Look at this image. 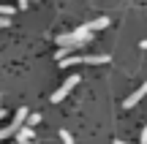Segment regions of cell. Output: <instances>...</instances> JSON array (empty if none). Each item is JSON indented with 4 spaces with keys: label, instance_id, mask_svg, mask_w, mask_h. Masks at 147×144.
<instances>
[{
    "label": "cell",
    "instance_id": "2",
    "mask_svg": "<svg viewBox=\"0 0 147 144\" xmlns=\"http://www.w3.org/2000/svg\"><path fill=\"white\" fill-rule=\"evenodd\" d=\"M27 117H30V112H27L25 106H19V109H16V117H14V123H11L8 128H3V131H0V139H8L11 133H19V128L25 125V120H27Z\"/></svg>",
    "mask_w": 147,
    "mask_h": 144
},
{
    "label": "cell",
    "instance_id": "6",
    "mask_svg": "<svg viewBox=\"0 0 147 144\" xmlns=\"http://www.w3.org/2000/svg\"><path fill=\"white\" fill-rule=\"evenodd\" d=\"M109 25V19H106V16H98V19H93V22H87V30H101V27H106Z\"/></svg>",
    "mask_w": 147,
    "mask_h": 144
},
{
    "label": "cell",
    "instance_id": "11",
    "mask_svg": "<svg viewBox=\"0 0 147 144\" xmlns=\"http://www.w3.org/2000/svg\"><path fill=\"white\" fill-rule=\"evenodd\" d=\"M142 144H147V125H144V131H142Z\"/></svg>",
    "mask_w": 147,
    "mask_h": 144
},
{
    "label": "cell",
    "instance_id": "7",
    "mask_svg": "<svg viewBox=\"0 0 147 144\" xmlns=\"http://www.w3.org/2000/svg\"><path fill=\"white\" fill-rule=\"evenodd\" d=\"M38 123H41V114H30V117H27V125H30V128H36Z\"/></svg>",
    "mask_w": 147,
    "mask_h": 144
},
{
    "label": "cell",
    "instance_id": "8",
    "mask_svg": "<svg viewBox=\"0 0 147 144\" xmlns=\"http://www.w3.org/2000/svg\"><path fill=\"white\" fill-rule=\"evenodd\" d=\"M16 8H11V5H0V16H11Z\"/></svg>",
    "mask_w": 147,
    "mask_h": 144
},
{
    "label": "cell",
    "instance_id": "9",
    "mask_svg": "<svg viewBox=\"0 0 147 144\" xmlns=\"http://www.w3.org/2000/svg\"><path fill=\"white\" fill-rule=\"evenodd\" d=\"M60 139H63V144H74V139H71L68 131H60Z\"/></svg>",
    "mask_w": 147,
    "mask_h": 144
},
{
    "label": "cell",
    "instance_id": "1",
    "mask_svg": "<svg viewBox=\"0 0 147 144\" xmlns=\"http://www.w3.org/2000/svg\"><path fill=\"white\" fill-rule=\"evenodd\" d=\"M90 38H93V30H87V27H76L74 33H63V35H57V44L60 46H68V49H74V46H82V44H87Z\"/></svg>",
    "mask_w": 147,
    "mask_h": 144
},
{
    "label": "cell",
    "instance_id": "12",
    "mask_svg": "<svg viewBox=\"0 0 147 144\" xmlns=\"http://www.w3.org/2000/svg\"><path fill=\"white\" fill-rule=\"evenodd\" d=\"M139 46H142V49H147V38H144V41H142V44H139Z\"/></svg>",
    "mask_w": 147,
    "mask_h": 144
},
{
    "label": "cell",
    "instance_id": "10",
    "mask_svg": "<svg viewBox=\"0 0 147 144\" xmlns=\"http://www.w3.org/2000/svg\"><path fill=\"white\" fill-rule=\"evenodd\" d=\"M8 22H11V16H0V30H3V27H8Z\"/></svg>",
    "mask_w": 147,
    "mask_h": 144
},
{
    "label": "cell",
    "instance_id": "5",
    "mask_svg": "<svg viewBox=\"0 0 147 144\" xmlns=\"http://www.w3.org/2000/svg\"><path fill=\"white\" fill-rule=\"evenodd\" d=\"M33 136H36V133H33V128L27 125V128H19V133H16V141H19V144H30V141H33Z\"/></svg>",
    "mask_w": 147,
    "mask_h": 144
},
{
    "label": "cell",
    "instance_id": "13",
    "mask_svg": "<svg viewBox=\"0 0 147 144\" xmlns=\"http://www.w3.org/2000/svg\"><path fill=\"white\" fill-rule=\"evenodd\" d=\"M3 117H5V112H3V109H0V120H3Z\"/></svg>",
    "mask_w": 147,
    "mask_h": 144
},
{
    "label": "cell",
    "instance_id": "3",
    "mask_svg": "<svg viewBox=\"0 0 147 144\" xmlns=\"http://www.w3.org/2000/svg\"><path fill=\"white\" fill-rule=\"evenodd\" d=\"M76 84H79V76H68V79H65L63 84H60L57 90L52 92V103H60V101H63V98L68 95V92H71V90H74Z\"/></svg>",
    "mask_w": 147,
    "mask_h": 144
},
{
    "label": "cell",
    "instance_id": "4",
    "mask_svg": "<svg viewBox=\"0 0 147 144\" xmlns=\"http://www.w3.org/2000/svg\"><path fill=\"white\" fill-rule=\"evenodd\" d=\"M144 95H147V82H144V84H142V87H139V90H136V92H134V95H128V98H125V101H123V106H125V109H131V106H136V103H139V101H142V98H144Z\"/></svg>",
    "mask_w": 147,
    "mask_h": 144
}]
</instances>
